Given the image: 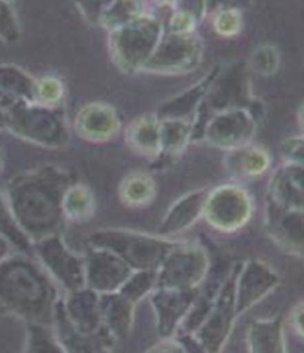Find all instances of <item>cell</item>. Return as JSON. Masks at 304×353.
I'll use <instances>...</instances> for the list:
<instances>
[{
    "mask_svg": "<svg viewBox=\"0 0 304 353\" xmlns=\"http://www.w3.org/2000/svg\"><path fill=\"white\" fill-rule=\"evenodd\" d=\"M247 353H288L283 316L254 319L246 329Z\"/></svg>",
    "mask_w": 304,
    "mask_h": 353,
    "instance_id": "cell-24",
    "label": "cell"
},
{
    "mask_svg": "<svg viewBox=\"0 0 304 353\" xmlns=\"http://www.w3.org/2000/svg\"><path fill=\"white\" fill-rule=\"evenodd\" d=\"M254 215V199L238 183H225L207 192L203 219L212 230L231 234L243 230Z\"/></svg>",
    "mask_w": 304,
    "mask_h": 353,
    "instance_id": "cell-7",
    "label": "cell"
},
{
    "mask_svg": "<svg viewBox=\"0 0 304 353\" xmlns=\"http://www.w3.org/2000/svg\"><path fill=\"white\" fill-rule=\"evenodd\" d=\"M288 321L292 329L294 330V334H296L298 337L304 339V301H299L292 307Z\"/></svg>",
    "mask_w": 304,
    "mask_h": 353,
    "instance_id": "cell-40",
    "label": "cell"
},
{
    "mask_svg": "<svg viewBox=\"0 0 304 353\" xmlns=\"http://www.w3.org/2000/svg\"><path fill=\"white\" fill-rule=\"evenodd\" d=\"M179 239L165 238L135 230L103 228L86 239V246L106 249L125 262L132 270H155Z\"/></svg>",
    "mask_w": 304,
    "mask_h": 353,
    "instance_id": "cell-4",
    "label": "cell"
},
{
    "mask_svg": "<svg viewBox=\"0 0 304 353\" xmlns=\"http://www.w3.org/2000/svg\"><path fill=\"white\" fill-rule=\"evenodd\" d=\"M281 163L304 166V134L285 139L280 145Z\"/></svg>",
    "mask_w": 304,
    "mask_h": 353,
    "instance_id": "cell-37",
    "label": "cell"
},
{
    "mask_svg": "<svg viewBox=\"0 0 304 353\" xmlns=\"http://www.w3.org/2000/svg\"><path fill=\"white\" fill-rule=\"evenodd\" d=\"M0 39L7 43H15L20 39V26L13 13L10 3L0 0Z\"/></svg>",
    "mask_w": 304,
    "mask_h": 353,
    "instance_id": "cell-36",
    "label": "cell"
},
{
    "mask_svg": "<svg viewBox=\"0 0 304 353\" xmlns=\"http://www.w3.org/2000/svg\"><path fill=\"white\" fill-rule=\"evenodd\" d=\"M238 265L239 262L230 269L210 313H208L201 327L194 332V336L202 342V345L207 348L208 353H223L226 343L230 342L231 334L234 330L236 321L239 318L238 311H236L234 292Z\"/></svg>",
    "mask_w": 304,
    "mask_h": 353,
    "instance_id": "cell-10",
    "label": "cell"
},
{
    "mask_svg": "<svg viewBox=\"0 0 304 353\" xmlns=\"http://www.w3.org/2000/svg\"><path fill=\"white\" fill-rule=\"evenodd\" d=\"M158 288L155 270H134L130 277L122 285L119 293L135 306L147 300Z\"/></svg>",
    "mask_w": 304,
    "mask_h": 353,
    "instance_id": "cell-32",
    "label": "cell"
},
{
    "mask_svg": "<svg viewBox=\"0 0 304 353\" xmlns=\"http://www.w3.org/2000/svg\"><path fill=\"white\" fill-rule=\"evenodd\" d=\"M174 337L178 339V342L181 343V347H183L184 353H208L207 348L202 345V342L199 341L194 334L183 332V330H179Z\"/></svg>",
    "mask_w": 304,
    "mask_h": 353,
    "instance_id": "cell-39",
    "label": "cell"
},
{
    "mask_svg": "<svg viewBox=\"0 0 304 353\" xmlns=\"http://www.w3.org/2000/svg\"><path fill=\"white\" fill-rule=\"evenodd\" d=\"M13 251H15V249L12 248V244L8 243L6 238L0 236V262H2L3 259H7V257L10 256Z\"/></svg>",
    "mask_w": 304,
    "mask_h": 353,
    "instance_id": "cell-43",
    "label": "cell"
},
{
    "mask_svg": "<svg viewBox=\"0 0 304 353\" xmlns=\"http://www.w3.org/2000/svg\"><path fill=\"white\" fill-rule=\"evenodd\" d=\"M163 38V26L155 17L142 15L110 33L111 59L127 74L142 72Z\"/></svg>",
    "mask_w": 304,
    "mask_h": 353,
    "instance_id": "cell-5",
    "label": "cell"
},
{
    "mask_svg": "<svg viewBox=\"0 0 304 353\" xmlns=\"http://www.w3.org/2000/svg\"><path fill=\"white\" fill-rule=\"evenodd\" d=\"M199 290L156 288L150 295L156 332L161 339L174 337L192 307Z\"/></svg>",
    "mask_w": 304,
    "mask_h": 353,
    "instance_id": "cell-16",
    "label": "cell"
},
{
    "mask_svg": "<svg viewBox=\"0 0 304 353\" xmlns=\"http://www.w3.org/2000/svg\"><path fill=\"white\" fill-rule=\"evenodd\" d=\"M33 256L62 293H72L86 287L85 256L72 251L62 233L33 243Z\"/></svg>",
    "mask_w": 304,
    "mask_h": 353,
    "instance_id": "cell-9",
    "label": "cell"
},
{
    "mask_svg": "<svg viewBox=\"0 0 304 353\" xmlns=\"http://www.w3.org/2000/svg\"><path fill=\"white\" fill-rule=\"evenodd\" d=\"M21 353H67L52 325L26 324V336Z\"/></svg>",
    "mask_w": 304,
    "mask_h": 353,
    "instance_id": "cell-31",
    "label": "cell"
},
{
    "mask_svg": "<svg viewBox=\"0 0 304 353\" xmlns=\"http://www.w3.org/2000/svg\"><path fill=\"white\" fill-rule=\"evenodd\" d=\"M160 129L161 121L155 112L139 116L125 128L124 142L135 155L155 161L161 153Z\"/></svg>",
    "mask_w": 304,
    "mask_h": 353,
    "instance_id": "cell-22",
    "label": "cell"
},
{
    "mask_svg": "<svg viewBox=\"0 0 304 353\" xmlns=\"http://www.w3.org/2000/svg\"><path fill=\"white\" fill-rule=\"evenodd\" d=\"M264 228L281 251L304 259V205L283 203L265 196Z\"/></svg>",
    "mask_w": 304,
    "mask_h": 353,
    "instance_id": "cell-12",
    "label": "cell"
},
{
    "mask_svg": "<svg viewBox=\"0 0 304 353\" xmlns=\"http://www.w3.org/2000/svg\"><path fill=\"white\" fill-rule=\"evenodd\" d=\"M135 306L119 292L99 295V313L103 327L114 342H124L134 329Z\"/></svg>",
    "mask_w": 304,
    "mask_h": 353,
    "instance_id": "cell-20",
    "label": "cell"
},
{
    "mask_svg": "<svg viewBox=\"0 0 304 353\" xmlns=\"http://www.w3.org/2000/svg\"><path fill=\"white\" fill-rule=\"evenodd\" d=\"M0 170H2V157H0Z\"/></svg>",
    "mask_w": 304,
    "mask_h": 353,
    "instance_id": "cell-46",
    "label": "cell"
},
{
    "mask_svg": "<svg viewBox=\"0 0 304 353\" xmlns=\"http://www.w3.org/2000/svg\"><path fill=\"white\" fill-rule=\"evenodd\" d=\"M256 99L251 94V85L246 74V67L233 65L228 74H221V69L212 81L201 110H210L213 114L226 110L251 108Z\"/></svg>",
    "mask_w": 304,
    "mask_h": 353,
    "instance_id": "cell-14",
    "label": "cell"
},
{
    "mask_svg": "<svg viewBox=\"0 0 304 353\" xmlns=\"http://www.w3.org/2000/svg\"><path fill=\"white\" fill-rule=\"evenodd\" d=\"M226 173L234 179H256L269 173L272 157L261 145H244L228 150L223 158Z\"/></svg>",
    "mask_w": 304,
    "mask_h": 353,
    "instance_id": "cell-23",
    "label": "cell"
},
{
    "mask_svg": "<svg viewBox=\"0 0 304 353\" xmlns=\"http://www.w3.org/2000/svg\"><path fill=\"white\" fill-rule=\"evenodd\" d=\"M220 67H215L205 75V79L194 85L183 92L181 94H176L171 99L163 103V105L158 108L155 114L160 117V119H184L194 122L195 117L199 114V110H201L203 99H205L208 88H210L212 81L215 80V77L219 75Z\"/></svg>",
    "mask_w": 304,
    "mask_h": 353,
    "instance_id": "cell-21",
    "label": "cell"
},
{
    "mask_svg": "<svg viewBox=\"0 0 304 353\" xmlns=\"http://www.w3.org/2000/svg\"><path fill=\"white\" fill-rule=\"evenodd\" d=\"M62 212L65 223L83 225L92 220L97 212V199L92 189L81 183L70 184L63 194Z\"/></svg>",
    "mask_w": 304,
    "mask_h": 353,
    "instance_id": "cell-28",
    "label": "cell"
},
{
    "mask_svg": "<svg viewBox=\"0 0 304 353\" xmlns=\"http://www.w3.org/2000/svg\"><path fill=\"white\" fill-rule=\"evenodd\" d=\"M197 20L185 12H174L170 20V33L172 34H192Z\"/></svg>",
    "mask_w": 304,
    "mask_h": 353,
    "instance_id": "cell-38",
    "label": "cell"
},
{
    "mask_svg": "<svg viewBox=\"0 0 304 353\" xmlns=\"http://www.w3.org/2000/svg\"><path fill=\"white\" fill-rule=\"evenodd\" d=\"M210 274V257L199 243L179 241L156 269L158 288L199 290Z\"/></svg>",
    "mask_w": 304,
    "mask_h": 353,
    "instance_id": "cell-6",
    "label": "cell"
},
{
    "mask_svg": "<svg viewBox=\"0 0 304 353\" xmlns=\"http://www.w3.org/2000/svg\"><path fill=\"white\" fill-rule=\"evenodd\" d=\"M280 67V52L272 44H261L249 59V69L262 77H272Z\"/></svg>",
    "mask_w": 304,
    "mask_h": 353,
    "instance_id": "cell-33",
    "label": "cell"
},
{
    "mask_svg": "<svg viewBox=\"0 0 304 353\" xmlns=\"http://www.w3.org/2000/svg\"><path fill=\"white\" fill-rule=\"evenodd\" d=\"M3 2H8V3H10V2H13V0H3Z\"/></svg>",
    "mask_w": 304,
    "mask_h": 353,
    "instance_id": "cell-47",
    "label": "cell"
},
{
    "mask_svg": "<svg viewBox=\"0 0 304 353\" xmlns=\"http://www.w3.org/2000/svg\"><path fill=\"white\" fill-rule=\"evenodd\" d=\"M0 108L6 112V130L18 139L46 148L69 143V124L62 106L49 108L25 99L0 98Z\"/></svg>",
    "mask_w": 304,
    "mask_h": 353,
    "instance_id": "cell-3",
    "label": "cell"
},
{
    "mask_svg": "<svg viewBox=\"0 0 304 353\" xmlns=\"http://www.w3.org/2000/svg\"><path fill=\"white\" fill-rule=\"evenodd\" d=\"M0 236L6 238L17 252L33 256V243L18 225L6 194H0Z\"/></svg>",
    "mask_w": 304,
    "mask_h": 353,
    "instance_id": "cell-30",
    "label": "cell"
},
{
    "mask_svg": "<svg viewBox=\"0 0 304 353\" xmlns=\"http://www.w3.org/2000/svg\"><path fill=\"white\" fill-rule=\"evenodd\" d=\"M203 57L202 41L192 34H163L155 52L142 72L155 75H181L201 65Z\"/></svg>",
    "mask_w": 304,
    "mask_h": 353,
    "instance_id": "cell-11",
    "label": "cell"
},
{
    "mask_svg": "<svg viewBox=\"0 0 304 353\" xmlns=\"http://www.w3.org/2000/svg\"><path fill=\"white\" fill-rule=\"evenodd\" d=\"M147 353H184L183 347L178 342L176 337H170V339H161L160 342L155 343Z\"/></svg>",
    "mask_w": 304,
    "mask_h": 353,
    "instance_id": "cell-42",
    "label": "cell"
},
{
    "mask_svg": "<svg viewBox=\"0 0 304 353\" xmlns=\"http://www.w3.org/2000/svg\"><path fill=\"white\" fill-rule=\"evenodd\" d=\"M281 170L285 171V174H287V178L292 181V183L296 185L304 194V166L301 165H285V163H281Z\"/></svg>",
    "mask_w": 304,
    "mask_h": 353,
    "instance_id": "cell-41",
    "label": "cell"
},
{
    "mask_svg": "<svg viewBox=\"0 0 304 353\" xmlns=\"http://www.w3.org/2000/svg\"><path fill=\"white\" fill-rule=\"evenodd\" d=\"M160 121H161V129H160L161 153L153 163L163 166L165 165V161L176 160V158H178L181 153L189 147V143L192 142L194 122L184 121V119H160Z\"/></svg>",
    "mask_w": 304,
    "mask_h": 353,
    "instance_id": "cell-26",
    "label": "cell"
},
{
    "mask_svg": "<svg viewBox=\"0 0 304 353\" xmlns=\"http://www.w3.org/2000/svg\"><path fill=\"white\" fill-rule=\"evenodd\" d=\"M52 327L56 330L59 341H61L67 353H112L111 347L114 341L108 334L88 337L77 332L74 325L67 319L65 313H63L61 301L57 303Z\"/></svg>",
    "mask_w": 304,
    "mask_h": 353,
    "instance_id": "cell-25",
    "label": "cell"
},
{
    "mask_svg": "<svg viewBox=\"0 0 304 353\" xmlns=\"http://www.w3.org/2000/svg\"><path fill=\"white\" fill-rule=\"evenodd\" d=\"M207 189H197V191L184 194L179 197L163 216L158 225V233L160 236L172 238L188 230L203 219V205H205Z\"/></svg>",
    "mask_w": 304,
    "mask_h": 353,
    "instance_id": "cell-19",
    "label": "cell"
},
{
    "mask_svg": "<svg viewBox=\"0 0 304 353\" xmlns=\"http://www.w3.org/2000/svg\"><path fill=\"white\" fill-rule=\"evenodd\" d=\"M61 305L69 323L81 336L93 337L108 334L103 327L101 313H99V295L97 292L83 287L72 293H63Z\"/></svg>",
    "mask_w": 304,
    "mask_h": 353,
    "instance_id": "cell-18",
    "label": "cell"
},
{
    "mask_svg": "<svg viewBox=\"0 0 304 353\" xmlns=\"http://www.w3.org/2000/svg\"><path fill=\"white\" fill-rule=\"evenodd\" d=\"M158 2L163 3V6H168V3H172V2H176V0H158Z\"/></svg>",
    "mask_w": 304,
    "mask_h": 353,
    "instance_id": "cell-45",
    "label": "cell"
},
{
    "mask_svg": "<svg viewBox=\"0 0 304 353\" xmlns=\"http://www.w3.org/2000/svg\"><path fill=\"white\" fill-rule=\"evenodd\" d=\"M63 94H65L63 83L56 77H41V79H36L34 103L49 108H59L62 106Z\"/></svg>",
    "mask_w": 304,
    "mask_h": 353,
    "instance_id": "cell-34",
    "label": "cell"
},
{
    "mask_svg": "<svg viewBox=\"0 0 304 353\" xmlns=\"http://www.w3.org/2000/svg\"><path fill=\"white\" fill-rule=\"evenodd\" d=\"M62 295V290L34 256L12 252L0 262L2 313L15 316L26 324L52 325Z\"/></svg>",
    "mask_w": 304,
    "mask_h": 353,
    "instance_id": "cell-2",
    "label": "cell"
},
{
    "mask_svg": "<svg viewBox=\"0 0 304 353\" xmlns=\"http://www.w3.org/2000/svg\"><path fill=\"white\" fill-rule=\"evenodd\" d=\"M156 197V183L145 171H132L121 181L119 199L129 209H145Z\"/></svg>",
    "mask_w": 304,
    "mask_h": 353,
    "instance_id": "cell-27",
    "label": "cell"
},
{
    "mask_svg": "<svg viewBox=\"0 0 304 353\" xmlns=\"http://www.w3.org/2000/svg\"><path fill=\"white\" fill-rule=\"evenodd\" d=\"M74 183L69 171L56 165L26 171L8 183L7 202L31 243L63 232L62 199Z\"/></svg>",
    "mask_w": 304,
    "mask_h": 353,
    "instance_id": "cell-1",
    "label": "cell"
},
{
    "mask_svg": "<svg viewBox=\"0 0 304 353\" xmlns=\"http://www.w3.org/2000/svg\"><path fill=\"white\" fill-rule=\"evenodd\" d=\"M298 122H299V128H301L303 134H304V103L299 108V112H298Z\"/></svg>",
    "mask_w": 304,
    "mask_h": 353,
    "instance_id": "cell-44",
    "label": "cell"
},
{
    "mask_svg": "<svg viewBox=\"0 0 304 353\" xmlns=\"http://www.w3.org/2000/svg\"><path fill=\"white\" fill-rule=\"evenodd\" d=\"M213 30L221 38H234L243 30V15L239 8H220L213 20Z\"/></svg>",
    "mask_w": 304,
    "mask_h": 353,
    "instance_id": "cell-35",
    "label": "cell"
},
{
    "mask_svg": "<svg viewBox=\"0 0 304 353\" xmlns=\"http://www.w3.org/2000/svg\"><path fill=\"white\" fill-rule=\"evenodd\" d=\"M36 79L20 67L12 64L0 65V98L25 99L34 103Z\"/></svg>",
    "mask_w": 304,
    "mask_h": 353,
    "instance_id": "cell-29",
    "label": "cell"
},
{
    "mask_svg": "<svg viewBox=\"0 0 304 353\" xmlns=\"http://www.w3.org/2000/svg\"><path fill=\"white\" fill-rule=\"evenodd\" d=\"M280 274L269 262L247 259L239 262L236 274V311L241 318L280 287Z\"/></svg>",
    "mask_w": 304,
    "mask_h": 353,
    "instance_id": "cell-13",
    "label": "cell"
},
{
    "mask_svg": "<svg viewBox=\"0 0 304 353\" xmlns=\"http://www.w3.org/2000/svg\"><path fill=\"white\" fill-rule=\"evenodd\" d=\"M74 132L85 142L106 143L122 132V121L111 105L93 101L75 114Z\"/></svg>",
    "mask_w": 304,
    "mask_h": 353,
    "instance_id": "cell-17",
    "label": "cell"
},
{
    "mask_svg": "<svg viewBox=\"0 0 304 353\" xmlns=\"http://www.w3.org/2000/svg\"><path fill=\"white\" fill-rule=\"evenodd\" d=\"M262 114L264 110L259 101H254L251 108L215 112L208 117L202 140L225 152L252 143Z\"/></svg>",
    "mask_w": 304,
    "mask_h": 353,
    "instance_id": "cell-8",
    "label": "cell"
},
{
    "mask_svg": "<svg viewBox=\"0 0 304 353\" xmlns=\"http://www.w3.org/2000/svg\"><path fill=\"white\" fill-rule=\"evenodd\" d=\"M83 256L86 287L98 295L119 292L125 280L134 272L124 261L106 249L86 246Z\"/></svg>",
    "mask_w": 304,
    "mask_h": 353,
    "instance_id": "cell-15",
    "label": "cell"
}]
</instances>
